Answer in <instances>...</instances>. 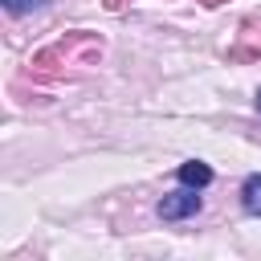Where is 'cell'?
<instances>
[{"label":"cell","mask_w":261,"mask_h":261,"mask_svg":"<svg viewBox=\"0 0 261 261\" xmlns=\"http://www.w3.org/2000/svg\"><path fill=\"white\" fill-rule=\"evenodd\" d=\"M98 53H102V41H98V37H90V33H69V37L53 41L49 49H41V53L33 57V73H37V77H57V73H65L69 65H90Z\"/></svg>","instance_id":"1"},{"label":"cell","mask_w":261,"mask_h":261,"mask_svg":"<svg viewBox=\"0 0 261 261\" xmlns=\"http://www.w3.org/2000/svg\"><path fill=\"white\" fill-rule=\"evenodd\" d=\"M241 41L232 45V53H228V61H257L261 57V20L257 16H249L245 24H241V33H237Z\"/></svg>","instance_id":"2"},{"label":"cell","mask_w":261,"mask_h":261,"mask_svg":"<svg viewBox=\"0 0 261 261\" xmlns=\"http://www.w3.org/2000/svg\"><path fill=\"white\" fill-rule=\"evenodd\" d=\"M192 212H200V196H196V192H171V196H163V204H159V216H163V220H184V216H192Z\"/></svg>","instance_id":"3"},{"label":"cell","mask_w":261,"mask_h":261,"mask_svg":"<svg viewBox=\"0 0 261 261\" xmlns=\"http://www.w3.org/2000/svg\"><path fill=\"white\" fill-rule=\"evenodd\" d=\"M179 179H184L188 188H204V184H212V167L192 159V163H184V167H179Z\"/></svg>","instance_id":"4"},{"label":"cell","mask_w":261,"mask_h":261,"mask_svg":"<svg viewBox=\"0 0 261 261\" xmlns=\"http://www.w3.org/2000/svg\"><path fill=\"white\" fill-rule=\"evenodd\" d=\"M241 204L249 216H261V175H249L245 188H241Z\"/></svg>","instance_id":"5"},{"label":"cell","mask_w":261,"mask_h":261,"mask_svg":"<svg viewBox=\"0 0 261 261\" xmlns=\"http://www.w3.org/2000/svg\"><path fill=\"white\" fill-rule=\"evenodd\" d=\"M33 4H37V0H4V8H8L12 16H20V12H29Z\"/></svg>","instance_id":"6"},{"label":"cell","mask_w":261,"mask_h":261,"mask_svg":"<svg viewBox=\"0 0 261 261\" xmlns=\"http://www.w3.org/2000/svg\"><path fill=\"white\" fill-rule=\"evenodd\" d=\"M102 4H106L110 12H118V8H122V0H102Z\"/></svg>","instance_id":"7"},{"label":"cell","mask_w":261,"mask_h":261,"mask_svg":"<svg viewBox=\"0 0 261 261\" xmlns=\"http://www.w3.org/2000/svg\"><path fill=\"white\" fill-rule=\"evenodd\" d=\"M257 110H261V90H257Z\"/></svg>","instance_id":"8"}]
</instances>
